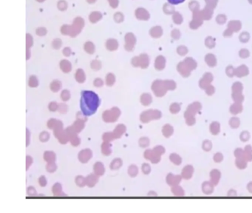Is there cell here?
<instances>
[{
    "label": "cell",
    "mask_w": 252,
    "mask_h": 213,
    "mask_svg": "<svg viewBox=\"0 0 252 213\" xmlns=\"http://www.w3.org/2000/svg\"><path fill=\"white\" fill-rule=\"evenodd\" d=\"M61 98H62V101L64 102H67L70 99V93L68 90H64L62 91V94H61Z\"/></svg>",
    "instance_id": "cell-22"
},
{
    "label": "cell",
    "mask_w": 252,
    "mask_h": 213,
    "mask_svg": "<svg viewBox=\"0 0 252 213\" xmlns=\"http://www.w3.org/2000/svg\"><path fill=\"white\" fill-rule=\"evenodd\" d=\"M54 135L59 139V142L62 144H66L70 140V136L66 130H64L63 128L55 129Z\"/></svg>",
    "instance_id": "cell-4"
},
{
    "label": "cell",
    "mask_w": 252,
    "mask_h": 213,
    "mask_svg": "<svg viewBox=\"0 0 252 213\" xmlns=\"http://www.w3.org/2000/svg\"><path fill=\"white\" fill-rule=\"evenodd\" d=\"M128 173L131 177L134 178L138 173V169L135 165H131L128 169Z\"/></svg>",
    "instance_id": "cell-17"
},
{
    "label": "cell",
    "mask_w": 252,
    "mask_h": 213,
    "mask_svg": "<svg viewBox=\"0 0 252 213\" xmlns=\"http://www.w3.org/2000/svg\"><path fill=\"white\" fill-rule=\"evenodd\" d=\"M120 115H121V110L118 107H112L110 110L104 111L102 116V118L105 122L112 123L116 121Z\"/></svg>",
    "instance_id": "cell-2"
},
{
    "label": "cell",
    "mask_w": 252,
    "mask_h": 213,
    "mask_svg": "<svg viewBox=\"0 0 252 213\" xmlns=\"http://www.w3.org/2000/svg\"><path fill=\"white\" fill-rule=\"evenodd\" d=\"M140 102L142 103V105L147 106L152 102V97L149 94H146V93L143 94L140 97Z\"/></svg>",
    "instance_id": "cell-15"
},
{
    "label": "cell",
    "mask_w": 252,
    "mask_h": 213,
    "mask_svg": "<svg viewBox=\"0 0 252 213\" xmlns=\"http://www.w3.org/2000/svg\"><path fill=\"white\" fill-rule=\"evenodd\" d=\"M48 108L51 112H55L59 109V105L56 102H52L49 104Z\"/></svg>",
    "instance_id": "cell-26"
},
{
    "label": "cell",
    "mask_w": 252,
    "mask_h": 213,
    "mask_svg": "<svg viewBox=\"0 0 252 213\" xmlns=\"http://www.w3.org/2000/svg\"><path fill=\"white\" fill-rule=\"evenodd\" d=\"M100 100L96 93L93 91H83L81 93V109L84 116H91L97 110Z\"/></svg>",
    "instance_id": "cell-1"
},
{
    "label": "cell",
    "mask_w": 252,
    "mask_h": 213,
    "mask_svg": "<svg viewBox=\"0 0 252 213\" xmlns=\"http://www.w3.org/2000/svg\"><path fill=\"white\" fill-rule=\"evenodd\" d=\"M30 135V134L29 133V131H28V129H27V146H28V144H29Z\"/></svg>",
    "instance_id": "cell-35"
},
{
    "label": "cell",
    "mask_w": 252,
    "mask_h": 213,
    "mask_svg": "<svg viewBox=\"0 0 252 213\" xmlns=\"http://www.w3.org/2000/svg\"><path fill=\"white\" fill-rule=\"evenodd\" d=\"M121 166H122V161L120 158H115L111 162L110 169H113V170H116V169H119Z\"/></svg>",
    "instance_id": "cell-14"
},
{
    "label": "cell",
    "mask_w": 252,
    "mask_h": 213,
    "mask_svg": "<svg viewBox=\"0 0 252 213\" xmlns=\"http://www.w3.org/2000/svg\"><path fill=\"white\" fill-rule=\"evenodd\" d=\"M61 87H62V84H61V82H60V81H53V82L51 84V85H50V88H51V90L53 92H58L59 90H60Z\"/></svg>",
    "instance_id": "cell-20"
},
{
    "label": "cell",
    "mask_w": 252,
    "mask_h": 213,
    "mask_svg": "<svg viewBox=\"0 0 252 213\" xmlns=\"http://www.w3.org/2000/svg\"><path fill=\"white\" fill-rule=\"evenodd\" d=\"M38 182H39L40 186H41V187H45L47 185V180H46V178L44 176L40 177L39 179H38Z\"/></svg>",
    "instance_id": "cell-30"
},
{
    "label": "cell",
    "mask_w": 252,
    "mask_h": 213,
    "mask_svg": "<svg viewBox=\"0 0 252 213\" xmlns=\"http://www.w3.org/2000/svg\"><path fill=\"white\" fill-rule=\"evenodd\" d=\"M50 138V134L47 132H43L40 134L39 139L41 142H46Z\"/></svg>",
    "instance_id": "cell-23"
},
{
    "label": "cell",
    "mask_w": 252,
    "mask_h": 213,
    "mask_svg": "<svg viewBox=\"0 0 252 213\" xmlns=\"http://www.w3.org/2000/svg\"><path fill=\"white\" fill-rule=\"evenodd\" d=\"M56 169H57V166H56V164H55V162L48 163V164H47V166H46V169H47L49 172H54L56 170Z\"/></svg>",
    "instance_id": "cell-21"
},
{
    "label": "cell",
    "mask_w": 252,
    "mask_h": 213,
    "mask_svg": "<svg viewBox=\"0 0 252 213\" xmlns=\"http://www.w3.org/2000/svg\"><path fill=\"white\" fill-rule=\"evenodd\" d=\"M141 169L144 174H149L150 172V166L147 164H143L141 166Z\"/></svg>",
    "instance_id": "cell-28"
},
{
    "label": "cell",
    "mask_w": 252,
    "mask_h": 213,
    "mask_svg": "<svg viewBox=\"0 0 252 213\" xmlns=\"http://www.w3.org/2000/svg\"><path fill=\"white\" fill-rule=\"evenodd\" d=\"M93 156V153L89 149H85L84 150H81L78 154V159L81 163H87L91 159Z\"/></svg>",
    "instance_id": "cell-6"
},
{
    "label": "cell",
    "mask_w": 252,
    "mask_h": 213,
    "mask_svg": "<svg viewBox=\"0 0 252 213\" xmlns=\"http://www.w3.org/2000/svg\"><path fill=\"white\" fill-rule=\"evenodd\" d=\"M70 141L71 144L74 147H76V146L79 145L80 142H81V140L78 138L77 134H74L70 136Z\"/></svg>",
    "instance_id": "cell-16"
},
{
    "label": "cell",
    "mask_w": 252,
    "mask_h": 213,
    "mask_svg": "<svg viewBox=\"0 0 252 213\" xmlns=\"http://www.w3.org/2000/svg\"><path fill=\"white\" fill-rule=\"evenodd\" d=\"M47 126H48L50 129L55 130V129L63 128V124H62V122L60 121L52 118L47 122Z\"/></svg>",
    "instance_id": "cell-7"
},
{
    "label": "cell",
    "mask_w": 252,
    "mask_h": 213,
    "mask_svg": "<svg viewBox=\"0 0 252 213\" xmlns=\"http://www.w3.org/2000/svg\"><path fill=\"white\" fill-rule=\"evenodd\" d=\"M56 158V154L52 151H47L44 153V159L47 162V163H50V162H55Z\"/></svg>",
    "instance_id": "cell-13"
},
{
    "label": "cell",
    "mask_w": 252,
    "mask_h": 213,
    "mask_svg": "<svg viewBox=\"0 0 252 213\" xmlns=\"http://www.w3.org/2000/svg\"><path fill=\"white\" fill-rule=\"evenodd\" d=\"M115 139V136L113 135V132H106L103 135L104 141L106 142H110L112 140Z\"/></svg>",
    "instance_id": "cell-19"
},
{
    "label": "cell",
    "mask_w": 252,
    "mask_h": 213,
    "mask_svg": "<svg viewBox=\"0 0 252 213\" xmlns=\"http://www.w3.org/2000/svg\"><path fill=\"white\" fill-rule=\"evenodd\" d=\"M98 175L96 174H90L86 178L87 185L90 187H93L98 181Z\"/></svg>",
    "instance_id": "cell-8"
},
{
    "label": "cell",
    "mask_w": 252,
    "mask_h": 213,
    "mask_svg": "<svg viewBox=\"0 0 252 213\" xmlns=\"http://www.w3.org/2000/svg\"><path fill=\"white\" fill-rule=\"evenodd\" d=\"M185 0H168L169 2L172 4H180V3L183 2Z\"/></svg>",
    "instance_id": "cell-32"
},
{
    "label": "cell",
    "mask_w": 252,
    "mask_h": 213,
    "mask_svg": "<svg viewBox=\"0 0 252 213\" xmlns=\"http://www.w3.org/2000/svg\"><path fill=\"white\" fill-rule=\"evenodd\" d=\"M94 85H96V87H101L103 85V81L100 79H97L94 81Z\"/></svg>",
    "instance_id": "cell-34"
},
{
    "label": "cell",
    "mask_w": 252,
    "mask_h": 213,
    "mask_svg": "<svg viewBox=\"0 0 252 213\" xmlns=\"http://www.w3.org/2000/svg\"><path fill=\"white\" fill-rule=\"evenodd\" d=\"M27 193H28V195L30 196H35L37 195L36 191H35V188L33 187H30L28 188V190H27Z\"/></svg>",
    "instance_id": "cell-27"
},
{
    "label": "cell",
    "mask_w": 252,
    "mask_h": 213,
    "mask_svg": "<svg viewBox=\"0 0 252 213\" xmlns=\"http://www.w3.org/2000/svg\"><path fill=\"white\" fill-rule=\"evenodd\" d=\"M58 110H59V112L60 113H62V114H64V113H67V112L68 110V107L67 105H65V104H59V109H58Z\"/></svg>",
    "instance_id": "cell-25"
},
{
    "label": "cell",
    "mask_w": 252,
    "mask_h": 213,
    "mask_svg": "<svg viewBox=\"0 0 252 213\" xmlns=\"http://www.w3.org/2000/svg\"><path fill=\"white\" fill-rule=\"evenodd\" d=\"M53 193L56 196H65L66 195L62 191V187L59 183H56L53 187Z\"/></svg>",
    "instance_id": "cell-12"
},
{
    "label": "cell",
    "mask_w": 252,
    "mask_h": 213,
    "mask_svg": "<svg viewBox=\"0 0 252 213\" xmlns=\"http://www.w3.org/2000/svg\"><path fill=\"white\" fill-rule=\"evenodd\" d=\"M84 127V121L81 119V118H78L73 125L71 126H69L67 129H66L67 132L68 133L69 136L74 135V134H77L79 132H81V129Z\"/></svg>",
    "instance_id": "cell-3"
},
{
    "label": "cell",
    "mask_w": 252,
    "mask_h": 213,
    "mask_svg": "<svg viewBox=\"0 0 252 213\" xmlns=\"http://www.w3.org/2000/svg\"><path fill=\"white\" fill-rule=\"evenodd\" d=\"M157 113L158 112L155 110H147V111L143 112L140 115V121L143 123H147L152 119H157V118H158V116H157Z\"/></svg>",
    "instance_id": "cell-5"
},
{
    "label": "cell",
    "mask_w": 252,
    "mask_h": 213,
    "mask_svg": "<svg viewBox=\"0 0 252 213\" xmlns=\"http://www.w3.org/2000/svg\"><path fill=\"white\" fill-rule=\"evenodd\" d=\"M75 184L80 187H83L85 185H87V182H86V178H84L83 176H77L75 178Z\"/></svg>",
    "instance_id": "cell-18"
},
{
    "label": "cell",
    "mask_w": 252,
    "mask_h": 213,
    "mask_svg": "<svg viewBox=\"0 0 252 213\" xmlns=\"http://www.w3.org/2000/svg\"><path fill=\"white\" fill-rule=\"evenodd\" d=\"M126 132V126L124 124H119L115 127V130L113 131V135L115 138H121L123 134Z\"/></svg>",
    "instance_id": "cell-10"
},
{
    "label": "cell",
    "mask_w": 252,
    "mask_h": 213,
    "mask_svg": "<svg viewBox=\"0 0 252 213\" xmlns=\"http://www.w3.org/2000/svg\"><path fill=\"white\" fill-rule=\"evenodd\" d=\"M149 144V141L147 138H141L139 140V145L141 147H146Z\"/></svg>",
    "instance_id": "cell-24"
},
{
    "label": "cell",
    "mask_w": 252,
    "mask_h": 213,
    "mask_svg": "<svg viewBox=\"0 0 252 213\" xmlns=\"http://www.w3.org/2000/svg\"><path fill=\"white\" fill-rule=\"evenodd\" d=\"M112 146H111L109 142H104L101 145V152L104 156H109L112 153V149H111Z\"/></svg>",
    "instance_id": "cell-11"
},
{
    "label": "cell",
    "mask_w": 252,
    "mask_h": 213,
    "mask_svg": "<svg viewBox=\"0 0 252 213\" xmlns=\"http://www.w3.org/2000/svg\"><path fill=\"white\" fill-rule=\"evenodd\" d=\"M29 85L31 86V87H36V86L38 85V81H37L36 79L33 80V81H32V79H30L29 81Z\"/></svg>",
    "instance_id": "cell-33"
},
{
    "label": "cell",
    "mask_w": 252,
    "mask_h": 213,
    "mask_svg": "<svg viewBox=\"0 0 252 213\" xmlns=\"http://www.w3.org/2000/svg\"><path fill=\"white\" fill-rule=\"evenodd\" d=\"M114 81H115V79H114L113 76L112 75L108 76L107 79H106V84H107V85L109 86L112 85V84H114Z\"/></svg>",
    "instance_id": "cell-29"
},
{
    "label": "cell",
    "mask_w": 252,
    "mask_h": 213,
    "mask_svg": "<svg viewBox=\"0 0 252 213\" xmlns=\"http://www.w3.org/2000/svg\"><path fill=\"white\" fill-rule=\"evenodd\" d=\"M93 170H94V173L96 174L97 175L100 176V175H104L105 172V168L104 166V164L101 162H97L94 164L93 166Z\"/></svg>",
    "instance_id": "cell-9"
},
{
    "label": "cell",
    "mask_w": 252,
    "mask_h": 213,
    "mask_svg": "<svg viewBox=\"0 0 252 213\" xmlns=\"http://www.w3.org/2000/svg\"><path fill=\"white\" fill-rule=\"evenodd\" d=\"M26 159H27V167H26V169H28L29 166H30L31 164H32L33 158L30 157V156H27Z\"/></svg>",
    "instance_id": "cell-31"
}]
</instances>
